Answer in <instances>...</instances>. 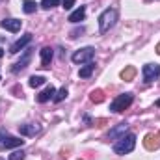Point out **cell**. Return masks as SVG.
Segmentation results:
<instances>
[{
	"label": "cell",
	"mask_w": 160,
	"mask_h": 160,
	"mask_svg": "<svg viewBox=\"0 0 160 160\" xmlns=\"http://www.w3.org/2000/svg\"><path fill=\"white\" fill-rule=\"evenodd\" d=\"M116 21H118V9H114V8L104 9L101 13V17H99V32L101 34H106L110 28H114Z\"/></svg>",
	"instance_id": "cell-1"
},
{
	"label": "cell",
	"mask_w": 160,
	"mask_h": 160,
	"mask_svg": "<svg viewBox=\"0 0 160 160\" xmlns=\"http://www.w3.org/2000/svg\"><path fill=\"white\" fill-rule=\"evenodd\" d=\"M134 147H136V136L134 134H125L116 142L114 153L116 155H128V153L134 151Z\"/></svg>",
	"instance_id": "cell-2"
},
{
	"label": "cell",
	"mask_w": 160,
	"mask_h": 160,
	"mask_svg": "<svg viewBox=\"0 0 160 160\" xmlns=\"http://www.w3.org/2000/svg\"><path fill=\"white\" fill-rule=\"evenodd\" d=\"M132 101H134V95H132V93H121V95H118V97L112 101L110 110H112L114 114H119V112L127 110V108L132 104Z\"/></svg>",
	"instance_id": "cell-3"
},
{
	"label": "cell",
	"mask_w": 160,
	"mask_h": 160,
	"mask_svg": "<svg viewBox=\"0 0 160 160\" xmlns=\"http://www.w3.org/2000/svg\"><path fill=\"white\" fill-rule=\"evenodd\" d=\"M24 143V140L21 138H15L11 134H8L6 130L0 132V149H11V147H21Z\"/></svg>",
	"instance_id": "cell-4"
},
{
	"label": "cell",
	"mask_w": 160,
	"mask_h": 160,
	"mask_svg": "<svg viewBox=\"0 0 160 160\" xmlns=\"http://www.w3.org/2000/svg\"><path fill=\"white\" fill-rule=\"evenodd\" d=\"M93 56H95V48H93V47H84V48L77 50V52L71 56V60H73L75 63H88V62L93 60Z\"/></svg>",
	"instance_id": "cell-5"
},
{
	"label": "cell",
	"mask_w": 160,
	"mask_h": 160,
	"mask_svg": "<svg viewBox=\"0 0 160 160\" xmlns=\"http://www.w3.org/2000/svg\"><path fill=\"white\" fill-rule=\"evenodd\" d=\"M160 77V65L158 63H147L143 65V80L145 82H153L155 78Z\"/></svg>",
	"instance_id": "cell-6"
},
{
	"label": "cell",
	"mask_w": 160,
	"mask_h": 160,
	"mask_svg": "<svg viewBox=\"0 0 160 160\" xmlns=\"http://www.w3.org/2000/svg\"><path fill=\"white\" fill-rule=\"evenodd\" d=\"M143 147L147 149V151H157L160 147V138L158 134H153V132H149L145 138H143Z\"/></svg>",
	"instance_id": "cell-7"
},
{
	"label": "cell",
	"mask_w": 160,
	"mask_h": 160,
	"mask_svg": "<svg viewBox=\"0 0 160 160\" xmlns=\"http://www.w3.org/2000/svg\"><path fill=\"white\" fill-rule=\"evenodd\" d=\"M30 41H32V34H24L21 39H17L11 47H9V52H11V54H17V52H19V50H22Z\"/></svg>",
	"instance_id": "cell-8"
},
{
	"label": "cell",
	"mask_w": 160,
	"mask_h": 160,
	"mask_svg": "<svg viewBox=\"0 0 160 160\" xmlns=\"http://www.w3.org/2000/svg\"><path fill=\"white\" fill-rule=\"evenodd\" d=\"M19 132L22 136H36L41 132L39 125H34V123H26V125H19Z\"/></svg>",
	"instance_id": "cell-9"
},
{
	"label": "cell",
	"mask_w": 160,
	"mask_h": 160,
	"mask_svg": "<svg viewBox=\"0 0 160 160\" xmlns=\"http://www.w3.org/2000/svg\"><path fill=\"white\" fill-rule=\"evenodd\" d=\"M52 56H54V50H52L50 47H43V48H41V67H43V69H48V67H50Z\"/></svg>",
	"instance_id": "cell-10"
},
{
	"label": "cell",
	"mask_w": 160,
	"mask_h": 160,
	"mask_svg": "<svg viewBox=\"0 0 160 160\" xmlns=\"http://www.w3.org/2000/svg\"><path fill=\"white\" fill-rule=\"evenodd\" d=\"M127 130H128V125H127V123H119V125H116L114 128H110L108 138H110V140H119L121 136H125Z\"/></svg>",
	"instance_id": "cell-11"
},
{
	"label": "cell",
	"mask_w": 160,
	"mask_h": 160,
	"mask_svg": "<svg viewBox=\"0 0 160 160\" xmlns=\"http://www.w3.org/2000/svg\"><path fill=\"white\" fill-rule=\"evenodd\" d=\"M30 58H32V48H26V52H24V56L11 67V71L13 73H19V71H22L26 65H28V62H30Z\"/></svg>",
	"instance_id": "cell-12"
},
{
	"label": "cell",
	"mask_w": 160,
	"mask_h": 160,
	"mask_svg": "<svg viewBox=\"0 0 160 160\" xmlns=\"http://www.w3.org/2000/svg\"><path fill=\"white\" fill-rule=\"evenodd\" d=\"M0 26L6 28V30H9V32H19L21 26H22V22H21L19 19H4V21L0 22Z\"/></svg>",
	"instance_id": "cell-13"
},
{
	"label": "cell",
	"mask_w": 160,
	"mask_h": 160,
	"mask_svg": "<svg viewBox=\"0 0 160 160\" xmlns=\"http://www.w3.org/2000/svg\"><path fill=\"white\" fill-rule=\"evenodd\" d=\"M54 95H56V89H54V86H47V88L41 91L39 95H38V102H47V101L54 99Z\"/></svg>",
	"instance_id": "cell-14"
},
{
	"label": "cell",
	"mask_w": 160,
	"mask_h": 160,
	"mask_svg": "<svg viewBox=\"0 0 160 160\" xmlns=\"http://www.w3.org/2000/svg\"><path fill=\"white\" fill-rule=\"evenodd\" d=\"M84 17H86V8L80 6L78 9H75V11L69 15V21H71L73 24H77V22H80V21H84Z\"/></svg>",
	"instance_id": "cell-15"
},
{
	"label": "cell",
	"mask_w": 160,
	"mask_h": 160,
	"mask_svg": "<svg viewBox=\"0 0 160 160\" xmlns=\"http://www.w3.org/2000/svg\"><path fill=\"white\" fill-rule=\"evenodd\" d=\"M134 77H136V67L134 65H128V67H125L121 71V78L125 80V82H132Z\"/></svg>",
	"instance_id": "cell-16"
},
{
	"label": "cell",
	"mask_w": 160,
	"mask_h": 160,
	"mask_svg": "<svg viewBox=\"0 0 160 160\" xmlns=\"http://www.w3.org/2000/svg\"><path fill=\"white\" fill-rule=\"evenodd\" d=\"M93 69H95V63H93V62H88V63L80 69V73H78L80 78H89L91 73H93Z\"/></svg>",
	"instance_id": "cell-17"
},
{
	"label": "cell",
	"mask_w": 160,
	"mask_h": 160,
	"mask_svg": "<svg viewBox=\"0 0 160 160\" xmlns=\"http://www.w3.org/2000/svg\"><path fill=\"white\" fill-rule=\"evenodd\" d=\"M89 101L95 102V104L102 102V101H104V91H102V89H93V91L89 93Z\"/></svg>",
	"instance_id": "cell-18"
},
{
	"label": "cell",
	"mask_w": 160,
	"mask_h": 160,
	"mask_svg": "<svg viewBox=\"0 0 160 160\" xmlns=\"http://www.w3.org/2000/svg\"><path fill=\"white\" fill-rule=\"evenodd\" d=\"M36 9H38V4H36L34 0H24V2H22V11H24V13L32 15V13H36Z\"/></svg>",
	"instance_id": "cell-19"
},
{
	"label": "cell",
	"mask_w": 160,
	"mask_h": 160,
	"mask_svg": "<svg viewBox=\"0 0 160 160\" xmlns=\"http://www.w3.org/2000/svg\"><path fill=\"white\" fill-rule=\"evenodd\" d=\"M47 82V78L45 77H38V75H34V77H30V88H39V86H43Z\"/></svg>",
	"instance_id": "cell-20"
},
{
	"label": "cell",
	"mask_w": 160,
	"mask_h": 160,
	"mask_svg": "<svg viewBox=\"0 0 160 160\" xmlns=\"http://www.w3.org/2000/svg\"><path fill=\"white\" fill-rule=\"evenodd\" d=\"M58 4H60L58 0H41L39 6L43 9H50V8H54V6H58Z\"/></svg>",
	"instance_id": "cell-21"
},
{
	"label": "cell",
	"mask_w": 160,
	"mask_h": 160,
	"mask_svg": "<svg viewBox=\"0 0 160 160\" xmlns=\"http://www.w3.org/2000/svg\"><path fill=\"white\" fill-rule=\"evenodd\" d=\"M65 97H67V89H65V88H62V89L54 95V102H62Z\"/></svg>",
	"instance_id": "cell-22"
},
{
	"label": "cell",
	"mask_w": 160,
	"mask_h": 160,
	"mask_svg": "<svg viewBox=\"0 0 160 160\" xmlns=\"http://www.w3.org/2000/svg\"><path fill=\"white\" fill-rule=\"evenodd\" d=\"M9 160H24V151H13L9 155Z\"/></svg>",
	"instance_id": "cell-23"
},
{
	"label": "cell",
	"mask_w": 160,
	"mask_h": 160,
	"mask_svg": "<svg viewBox=\"0 0 160 160\" xmlns=\"http://www.w3.org/2000/svg\"><path fill=\"white\" fill-rule=\"evenodd\" d=\"M80 34H84V28H82V26H80V28H75V30L69 34V38H73V39H75V38H78Z\"/></svg>",
	"instance_id": "cell-24"
},
{
	"label": "cell",
	"mask_w": 160,
	"mask_h": 160,
	"mask_svg": "<svg viewBox=\"0 0 160 160\" xmlns=\"http://www.w3.org/2000/svg\"><path fill=\"white\" fill-rule=\"evenodd\" d=\"M73 6H75V0H63V2H62V8H63V9H71Z\"/></svg>",
	"instance_id": "cell-25"
},
{
	"label": "cell",
	"mask_w": 160,
	"mask_h": 160,
	"mask_svg": "<svg viewBox=\"0 0 160 160\" xmlns=\"http://www.w3.org/2000/svg\"><path fill=\"white\" fill-rule=\"evenodd\" d=\"M106 123H108V121L104 119V118H101V119H95V121H93V125H95V127H104Z\"/></svg>",
	"instance_id": "cell-26"
},
{
	"label": "cell",
	"mask_w": 160,
	"mask_h": 160,
	"mask_svg": "<svg viewBox=\"0 0 160 160\" xmlns=\"http://www.w3.org/2000/svg\"><path fill=\"white\" fill-rule=\"evenodd\" d=\"M11 91H13V93H17V95H15V97H22V89H21V88H19V86H15V88H13V89H11Z\"/></svg>",
	"instance_id": "cell-27"
},
{
	"label": "cell",
	"mask_w": 160,
	"mask_h": 160,
	"mask_svg": "<svg viewBox=\"0 0 160 160\" xmlns=\"http://www.w3.org/2000/svg\"><path fill=\"white\" fill-rule=\"evenodd\" d=\"M157 52H158V54H160V43H158V45H157Z\"/></svg>",
	"instance_id": "cell-28"
},
{
	"label": "cell",
	"mask_w": 160,
	"mask_h": 160,
	"mask_svg": "<svg viewBox=\"0 0 160 160\" xmlns=\"http://www.w3.org/2000/svg\"><path fill=\"white\" fill-rule=\"evenodd\" d=\"M2 56H4V50H2V48H0V58H2Z\"/></svg>",
	"instance_id": "cell-29"
},
{
	"label": "cell",
	"mask_w": 160,
	"mask_h": 160,
	"mask_svg": "<svg viewBox=\"0 0 160 160\" xmlns=\"http://www.w3.org/2000/svg\"><path fill=\"white\" fill-rule=\"evenodd\" d=\"M157 106H160V99H158V101H157Z\"/></svg>",
	"instance_id": "cell-30"
},
{
	"label": "cell",
	"mask_w": 160,
	"mask_h": 160,
	"mask_svg": "<svg viewBox=\"0 0 160 160\" xmlns=\"http://www.w3.org/2000/svg\"><path fill=\"white\" fill-rule=\"evenodd\" d=\"M158 138H160V132H158Z\"/></svg>",
	"instance_id": "cell-31"
}]
</instances>
